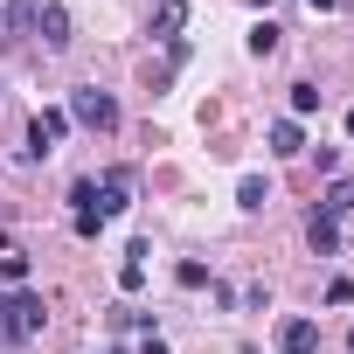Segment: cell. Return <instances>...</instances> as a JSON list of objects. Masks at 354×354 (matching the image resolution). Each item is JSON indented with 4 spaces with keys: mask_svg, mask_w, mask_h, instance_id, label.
Returning a JSON list of instances; mask_svg holds the SVG:
<instances>
[{
    "mask_svg": "<svg viewBox=\"0 0 354 354\" xmlns=\"http://www.w3.org/2000/svg\"><path fill=\"white\" fill-rule=\"evenodd\" d=\"M347 139H354V111H347Z\"/></svg>",
    "mask_w": 354,
    "mask_h": 354,
    "instance_id": "44dd1931",
    "label": "cell"
},
{
    "mask_svg": "<svg viewBox=\"0 0 354 354\" xmlns=\"http://www.w3.org/2000/svg\"><path fill=\"white\" fill-rule=\"evenodd\" d=\"M84 209H97V181H70V216H84Z\"/></svg>",
    "mask_w": 354,
    "mask_h": 354,
    "instance_id": "e0dca14e",
    "label": "cell"
},
{
    "mask_svg": "<svg viewBox=\"0 0 354 354\" xmlns=\"http://www.w3.org/2000/svg\"><path fill=\"white\" fill-rule=\"evenodd\" d=\"M174 278H181L188 292H202V285H209V264H195V257H188V264H181V271H174Z\"/></svg>",
    "mask_w": 354,
    "mask_h": 354,
    "instance_id": "ac0fdd59",
    "label": "cell"
},
{
    "mask_svg": "<svg viewBox=\"0 0 354 354\" xmlns=\"http://www.w3.org/2000/svg\"><path fill=\"white\" fill-rule=\"evenodd\" d=\"M70 118H77L84 132H118V104H111V91H97V84H77V91H70Z\"/></svg>",
    "mask_w": 354,
    "mask_h": 354,
    "instance_id": "7a4b0ae2",
    "label": "cell"
},
{
    "mask_svg": "<svg viewBox=\"0 0 354 354\" xmlns=\"http://www.w3.org/2000/svg\"><path fill=\"white\" fill-rule=\"evenodd\" d=\"M139 354H167V340H160V333H146V347H139Z\"/></svg>",
    "mask_w": 354,
    "mask_h": 354,
    "instance_id": "d6986e66",
    "label": "cell"
},
{
    "mask_svg": "<svg viewBox=\"0 0 354 354\" xmlns=\"http://www.w3.org/2000/svg\"><path fill=\"white\" fill-rule=\"evenodd\" d=\"M278 42H285L278 21H257V28H250V56H278Z\"/></svg>",
    "mask_w": 354,
    "mask_h": 354,
    "instance_id": "9a60e30c",
    "label": "cell"
},
{
    "mask_svg": "<svg viewBox=\"0 0 354 354\" xmlns=\"http://www.w3.org/2000/svg\"><path fill=\"white\" fill-rule=\"evenodd\" d=\"M63 132H70V111H56V104H49V111H35V118H28V153H35V160H49V153L63 146Z\"/></svg>",
    "mask_w": 354,
    "mask_h": 354,
    "instance_id": "3957f363",
    "label": "cell"
},
{
    "mask_svg": "<svg viewBox=\"0 0 354 354\" xmlns=\"http://www.w3.org/2000/svg\"><path fill=\"white\" fill-rule=\"evenodd\" d=\"M132 209V174H104V188H97V223L125 216Z\"/></svg>",
    "mask_w": 354,
    "mask_h": 354,
    "instance_id": "5b68a950",
    "label": "cell"
},
{
    "mask_svg": "<svg viewBox=\"0 0 354 354\" xmlns=\"http://www.w3.org/2000/svg\"><path fill=\"white\" fill-rule=\"evenodd\" d=\"M264 202H271V188H264V174H243V181H236V209H250V216H257Z\"/></svg>",
    "mask_w": 354,
    "mask_h": 354,
    "instance_id": "4fadbf2b",
    "label": "cell"
},
{
    "mask_svg": "<svg viewBox=\"0 0 354 354\" xmlns=\"http://www.w3.org/2000/svg\"><path fill=\"white\" fill-rule=\"evenodd\" d=\"M271 153H278V160L306 153V132H299V118H278V125H271Z\"/></svg>",
    "mask_w": 354,
    "mask_h": 354,
    "instance_id": "30bf717a",
    "label": "cell"
},
{
    "mask_svg": "<svg viewBox=\"0 0 354 354\" xmlns=\"http://www.w3.org/2000/svg\"><path fill=\"white\" fill-rule=\"evenodd\" d=\"M313 8H340V0H313Z\"/></svg>",
    "mask_w": 354,
    "mask_h": 354,
    "instance_id": "ffe728a7",
    "label": "cell"
},
{
    "mask_svg": "<svg viewBox=\"0 0 354 354\" xmlns=\"http://www.w3.org/2000/svg\"><path fill=\"white\" fill-rule=\"evenodd\" d=\"M35 35H42V49H70V8H35Z\"/></svg>",
    "mask_w": 354,
    "mask_h": 354,
    "instance_id": "8992f818",
    "label": "cell"
},
{
    "mask_svg": "<svg viewBox=\"0 0 354 354\" xmlns=\"http://www.w3.org/2000/svg\"><path fill=\"white\" fill-rule=\"evenodd\" d=\"M257 8H271V0H257Z\"/></svg>",
    "mask_w": 354,
    "mask_h": 354,
    "instance_id": "603a6c76",
    "label": "cell"
},
{
    "mask_svg": "<svg viewBox=\"0 0 354 354\" xmlns=\"http://www.w3.org/2000/svg\"><path fill=\"white\" fill-rule=\"evenodd\" d=\"M42 319H49V313H42V292H35V285L0 292V340H15V347H21V340L42 333Z\"/></svg>",
    "mask_w": 354,
    "mask_h": 354,
    "instance_id": "6da1fadb",
    "label": "cell"
},
{
    "mask_svg": "<svg viewBox=\"0 0 354 354\" xmlns=\"http://www.w3.org/2000/svg\"><path fill=\"white\" fill-rule=\"evenodd\" d=\"M306 243H313V257H333V250H340V216L313 209V216H306Z\"/></svg>",
    "mask_w": 354,
    "mask_h": 354,
    "instance_id": "52a82bcc",
    "label": "cell"
},
{
    "mask_svg": "<svg viewBox=\"0 0 354 354\" xmlns=\"http://www.w3.org/2000/svg\"><path fill=\"white\" fill-rule=\"evenodd\" d=\"M278 354H319V319H278Z\"/></svg>",
    "mask_w": 354,
    "mask_h": 354,
    "instance_id": "277c9868",
    "label": "cell"
},
{
    "mask_svg": "<svg viewBox=\"0 0 354 354\" xmlns=\"http://www.w3.org/2000/svg\"><path fill=\"white\" fill-rule=\"evenodd\" d=\"M146 257H153L146 243H132V250H125V264H118V285H125V292H139V285H146Z\"/></svg>",
    "mask_w": 354,
    "mask_h": 354,
    "instance_id": "7c38bea8",
    "label": "cell"
},
{
    "mask_svg": "<svg viewBox=\"0 0 354 354\" xmlns=\"http://www.w3.org/2000/svg\"><path fill=\"white\" fill-rule=\"evenodd\" d=\"M28 271H35V264H28L21 250H0V285H8V292H15V285H28Z\"/></svg>",
    "mask_w": 354,
    "mask_h": 354,
    "instance_id": "5bb4252c",
    "label": "cell"
},
{
    "mask_svg": "<svg viewBox=\"0 0 354 354\" xmlns=\"http://www.w3.org/2000/svg\"><path fill=\"white\" fill-rule=\"evenodd\" d=\"M181 28H188V0H160L153 35H160V42H181Z\"/></svg>",
    "mask_w": 354,
    "mask_h": 354,
    "instance_id": "9c48e42d",
    "label": "cell"
},
{
    "mask_svg": "<svg viewBox=\"0 0 354 354\" xmlns=\"http://www.w3.org/2000/svg\"><path fill=\"white\" fill-rule=\"evenodd\" d=\"M35 35V0H8L0 8V42H28Z\"/></svg>",
    "mask_w": 354,
    "mask_h": 354,
    "instance_id": "ba28073f",
    "label": "cell"
},
{
    "mask_svg": "<svg viewBox=\"0 0 354 354\" xmlns=\"http://www.w3.org/2000/svg\"><path fill=\"white\" fill-rule=\"evenodd\" d=\"M347 354H354V333H347Z\"/></svg>",
    "mask_w": 354,
    "mask_h": 354,
    "instance_id": "7402d4cb",
    "label": "cell"
},
{
    "mask_svg": "<svg viewBox=\"0 0 354 354\" xmlns=\"http://www.w3.org/2000/svg\"><path fill=\"white\" fill-rule=\"evenodd\" d=\"M319 209H326V216H354V174H333V188H326Z\"/></svg>",
    "mask_w": 354,
    "mask_h": 354,
    "instance_id": "8fae6325",
    "label": "cell"
},
{
    "mask_svg": "<svg viewBox=\"0 0 354 354\" xmlns=\"http://www.w3.org/2000/svg\"><path fill=\"white\" fill-rule=\"evenodd\" d=\"M306 111H319V84H292V118H306Z\"/></svg>",
    "mask_w": 354,
    "mask_h": 354,
    "instance_id": "2e32d148",
    "label": "cell"
}]
</instances>
